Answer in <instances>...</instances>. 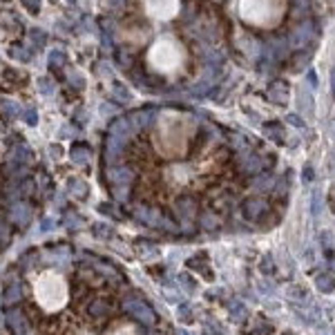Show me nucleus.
<instances>
[{
    "instance_id": "1",
    "label": "nucleus",
    "mask_w": 335,
    "mask_h": 335,
    "mask_svg": "<svg viewBox=\"0 0 335 335\" xmlns=\"http://www.w3.org/2000/svg\"><path fill=\"white\" fill-rule=\"evenodd\" d=\"M70 302L49 317H29L41 335H152L148 317L137 309L139 299H127L125 288L89 268L76 271Z\"/></svg>"
},
{
    "instance_id": "2",
    "label": "nucleus",
    "mask_w": 335,
    "mask_h": 335,
    "mask_svg": "<svg viewBox=\"0 0 335 335\" xmlns=\"http://www.w3.org/2000/svg\"><path fill=\"white\" fill-rule=\"evenodd\" d=\"M72 279L52 266L38 268L27 277V317H49L63 311L70 302Z\"/></svg>"
},
{
    "instance_id": "3",
    "label": "nucleus",
    "mask_w": 335,
    "mask_h": 335,
    "mask_svg": "<svg viewBox=\"0 0 335 335\" xmlns=\"http://www.w3.org/2000/svg\"><path fill=\"white\" fill-rule=\"evenodd\" d=\"M183 63H186V52L170 34L156 38L152 47L148 49V65L159 74H175L183 67Z\"/></svg>"
},
{
    "instance_id": "4",
    "label": "nucleus",
    "mask_w": 335,
    "mask_h": 335,
    "mask_svg": "<svg viewBox=\"0 0 335 335\" xmlns=\"http://www.w3.org/2000/svg\"><path fill=\"white\" fill-rule=\"evenodd\" d=\"M286 0H239V16L253 27H275L284 16Z\"/></svg>"
},
{
    "instance_id": "5",
    "label": "nucleus",
    "mask_w": 335,
    "mask_h": 335,
    "mask_svg": "<svg viewBox=\"0 0 335 335\" xmlns=\"http://www.w3.org/2000/svg\"><path fill=\"white\" fill-rule=\"evenodd\" d=\"M143 9L150 18L170 20L179 14V0H143Z\"/></svg>"
},
{
    "instance_id": "6",
    "label": "nucleus",
    "mask_w": 335,
    "mask_h": 335,
    "mask_svg": "<svg viewBox=\"0 0 335 335\" xmlns=\"http://www.w3.org/2000/svg\"><path fill=\"white\" fill-rule=\"evenodd\" d=\"M7 159V139L0 132V206H3V192H5V179H3V165Z\"/></svg>"
}]
</instances>
